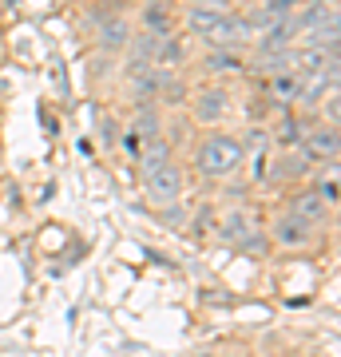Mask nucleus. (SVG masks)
Here are the masks:
<instances>
[{
    "label": "nucleus",
    "mask_w": 341,
    "mask_h": 357,
    "mask_svg": "<svg viewBox=\"0 0 341 357\" xmlns=\"http://www.w3.org/2000/svg\"><path fill=\"white\" fill-rule=\"evenodd\" d=\"M242 163H246V143H242L238 135H222V131L206 135V139L199 143V151H195V167L211 178L234 175Z\"/></svg>",
    "instance_id": "nucleus-1"
},
{
    "label": "nucleus",
    "mask_w": 341,
    "mask_h": 357,
    "mask_svg": "<svg viewBox=\"0 0 341 357\" xmlns=\"http://www.w3.org/2000/svg\"><path fill=\"white\" fill-rule=\"evenodd\" d=\"M143 187H147V195H151V203L175 206L179 199H183V171H179L175 163H163L159 171L143 175Z\"/></svg>",
    "instance_id": "nucleus-2"
},
{
    "label": "nucleus",
    "mask_w": 341,
    "mask_h": 357,
    "mask_svg": "<svg viewBox=\"0 0 341 357\" xmlns=\"http://www.w3.org/2000/svg\"><path fill=\"white\" fill-rule=\"evenodd\" d=\"M305 163H338V128H314L310 135L302 139V151H298Z\"/></svg>",
    "instance_id": "nucleus-3"
},
{
    "label": "nucleus",
    "mask_w": 341,
    "mask_h": 357,
    "mask_svg": "<svg viewBox=\"0 0 341 357\" xmlns=\"http://www.w3.org/2000/svg\"><path fill=\"white\" fill-rule=\"evenodd\" d=\"M294 36H298V28H294V16H290V20H278V24H270L266 32H258V56H278V52H294Z\"/></svg>",
    "instance_id": "nucleus-4"
},
{
    "label": "nucleus",
    "mask_w": 341,
    "mask_h": 357,
    "mask_svg": "<svg viewBox=\"0 0 341 357\" xmlns=\"http://www.w3.org/2000/svg\"><path fill=\"white\" fill-rule=\"evenodd\" d=\"M227 112H230V96L222 88H206L195 96V119L199 123H218Z\"/></svg>",
    "instance_id": "nucleus-5"
},
{
    "label": "nucleus",
    "mask_w": 341,
    "mask_h": 357,
    "mask_svg": "<svg viewBox=\"0 0 341 357\" xmlns=\"http://www.w3.org/2000/svg\"><path fill=\"white\" fill-rule=\"evenodd\" d=\"M218 227H222L218 234H222L230 246H246L254 234H258V227H254V215H250V211H230V215L222 218Z\"/></svg>",
    "instance_id": "nucleus-6"
},
{
    "label": "nucleus",
    "mask_w": 341,
    "mask_h": 357,
    "mask_svg": "<svg viewBox=\"0 0 341 357\" xmlns=\"http://www.w3.org/2000/svg\"><path fill=\"white\" fill-rule=\"evenodd\" d=\"M290 215H294V218H302L305 227L314 230V227H321V222H326L329 206L321 203V199H317L314 191H298V195L290 199Z\"/></svg>",
    "instance_id": "nucleus-7"
},
{
    "label": "nucleus",
    "mask_w": 341,
    "mask_h": 357,
    "mask_svg": "<svg viewBox=\"0 0 341 357\" xmlns=\"http://www.w3.org/2000/svg\"><path fill=\"white\" fill-rule=\"evenodd\" d=\"M131 36H135V28H131V20H127V16H119V13H115L112 20H103V24H100V44L107 52L131 44Z\"/></svg>",
    "instance_id": "nucleus-8"
},
{
    "label": "nucleus",
    "mask_w": 341,
    "mask_h": 357,
    "mask_svg": "<svg viewBox=\"0 0 341 357\" xmlns=\"http://www.w3.org/2000/svg\"><path fill=\"white\" fill-rule=\"evenodd\" d=\"M274 238H278L282 246H305L310 238H314V230L305 227L302 218H294V215H282L278 222H274Z\"/></svg>",
    "instance_id": "nucleus-9"
},
{
    "label": "nucleus",
    "mask_w": 341,
    "mask_h": 357,
    "mask_svg": "<svg viewBox=\"0 0 341 357\" xmlns=\"http://www.w3.org/2000/svg\"><path fill=\"white\" fill-rule=\"evenodd\" d=\"M163 163H171V147H167L163 139H147L139 147V171L143 175H151V171H159Z\"/></svg>",
    "instance_id": "nucleus-10"
},
{
    "label": "nucleus",
    "mask_w": 341,
    "mask_h": 357,
    "mask_svg": "<svg viewBox=\"0 0 341 357\" xmlns=\"http://www.w3.org/2000/svg\"><path fill=\"white\" fill-rule=\"evenodd\" d=\"M329 20H338V8H329V4H310L305 13L294 16V28H298V32H314V28L329 24Z\"/></svg>",
    "instance_id": "nucleus-11"
},
{
    "label": "nucleus",
    "mask_w": 341,
    "mask_h": 357,
    "mask_svg": "<svg viewBox=\"0 0 341 357\" xmlns=\"http://www.w3.org/2000/svg\"><path fill=\"white\" fill-rule=\"evenodd\" d=\"M139 20H143V32H151V36H171V13H167V8H159V4L143 8Z\"/></svg>",
    "instance_id": "nucleus-12"
},
{
    "label": "nucleus",
    "mask_w": 341,
    "mask_h": 357,
    "mask_svg": "<svg viewBox=\"0 0 341 357\" xmlns=\"http://www.w3.org/2000/svg\"><path fill=\"white\" fill-rule=\"evenodd\" d=\"M270 91L278 96V103H298V72H282V76H270Z\"/></svg>",
    "instance_id": "nucleus-13"
},
{
    "label": "nucleus",
    "mask_w": 341,
    "mask_h": 357,
    "mask_svg": "<svg viewBox=\"0 0 341 357\" xmlns=\"http://www.w3.org/2000/svg\"><path fill=\"white\" fill-rule=\"evenodd\" d=\"M135 135H139V139H159V112H155V107H139V112H135Z\"/></svg>",
    "instance_id": "nucleus-14"
},
{
    "label": "nucleus",
    "mask_w": 341,
    "mask_h": 357,
    "mask_svg": "<svg viewBox=\"0 0 341 357\" xmlns=\"http://www.w3.org/2000/svg\"><path fill=\"white\" fill-rule=\"evenodd\" d=\"M206 68H211V72H242V56L230 52V48H218V52L206 56Z\"/></svg>",
    "instance_id": "nucleus-15"
},
{
    "label": "nucleus",
    "mask_w": 341,
    "mask_h": 357,
    "mask_svg": "<svg viewBox=\"0 0 341 357\" xmlns=\"http://www.w3.org/2000/svg\"><path fill=\"white\" fill-rule=\"evenodd\" d=\"M278 139L286 143V147H298V143H302V123H298V119H282Z\"/></svg>",
    "instance_id": "nucleus-16"
},
{
    "label": "nucleus",
    "mask_w": 341,
    "mask_h": 357,
    "mask_svg": "<svg viewBox=\"0 0 341 357\" xmlns=\"http://www.w3.org/2000/svg\"><path fill=\"white\" fill-rule=\"evenodd\" d=\"M305 171H310V163H305L302 155H286V159H282V167L274 171V175H305Z\"/></svg>",
    "instance_id": "nucleus-17"
},
{
    "label": "nucleus",
    "mask_w": 341,
    "mask_h": 357,
    "mask_svg": "<svg viewBox=\"0 0 341 357\" xmlns=\"http://www.w3.org/2000/svg\"><path fill=\"white\" fill-rule=\"evenodd\" d=\"M338 112H341V103H338V91H329V103H326V115H329V128H338Z\"/></svg>",
    "instance_id": "nucleus-18"
},
{
    "label": "nucleus",
    "mask_w": 341,
    "mask_h": 357,
    "mask_svg": "<svg viewBox=\"0 0 341 357\" xmlns=\"http://www.w3.org/2000/svg\"><path fill=\"white\" fill-rule=\"evenodd\" d=\"M123 147H127V151H135V155H139L143 139H139V135H135V131H131V135H123Z\"/></svg>",
    "instance_id": "nucleus-19"
},
{
    "label": "nucleus",
    "mask_w": 341,
    "mask_h": 357,
    "mask_svg": "<svg viewBox=\"0 0 341 357\" xmlns=\"http://www.w3.org/2000/svg\"><path fill=\"white\" fill-rule=\"evenodd\" d=\"M115 139V128H112V119H103V143H112Z\"/></svg>",
    "instance_id": "nucleus-20"
},
{
    "label": "nucleus",
    "mask_w": 341,
    "mask_h": 357,
    "mask_svg": "<svg viewBox=\"0 0 341 357\" xmlns=\"http://www.w3.org/2000/svg\"><path fill=\"white\" fill-rule=\"evenodd\" d=\"M190 357H215V354H190Z\"/></svg>",
    "instance_id": "nucleus-21"
}]
</instances>
